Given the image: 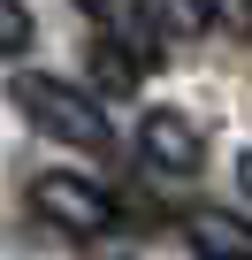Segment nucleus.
<instances>
[{"mask_svg":"<svg viewBox=\"0 0 252 260\" xmlns=\"http://www.w3.org/2000/svg\"><path fill=\"white\" fill-rule=\"evenodd\" d=\"M16 107H23V122L39 130V138H61V146H84V153H99L115 130H107V107L84 92V84H69V77H46V69H23L16 84Z\"/></svg>","mask_w":252,"mask_h":260,"instance_id":"obj_1","label":"nucleus"},{"mask_svg":"<svg viewBox=\"0 0 252 260\" xmlns=\"http://www.w3.org/2000/svg\"><path fill=\"white\" fill-rule=\"evenodd\" d=\"M31 214H39L46 230H69V237H107V230L122 222L115 191H107L99 176H77V169H46V176L31 184Z\"/></svg>","mask_w":252,"mask_h":260,"instance_id":"obj_2","label":"nucleus"},{"mask_svg":"<svg viewBox=\"0 0 252 260\" xmlns=\"http://www.w3.org/2000/svg\"><path fill=\"white\" fill-rule=\"evenodd\" d=\"M138 153H146V169H161V176H191V169L206 161V138H199L191 115L153 107V115L138 122Z\"/></svg>","mask_w":252,"mask_h":260,"instance_id":"obj_3","label":"nucleus"},{"mask_svg":"<svg viewBox=\"0 0 252 260\" xmlns=\"http://www.w3.org/2000/svg\"><path fill=\"white\" fill-rule=\"evenodd\" d=\"M184 245H191V260H252V222L229 207H191Z\"/></svg>","mask_w":252,"mask_h":260,"instance_id":"obj_4","label":"nucleus"},{"mask_svg":"<svg viewBox=\"0 0 252 260\" xmlns=\"http://www.w3.org/2000/svg\"><path fill=\"white\" fill-rule=\"evenodd\" d=\"M130 8L161 31V39H191V31H206V16H199V0H130Z\"/></svg>","mask_w":252,"mask_h":260,"instance_id":"obj_5","label":"nucleus"},{"mask_svg":"<svg viewBox=\"0 0 252 260\" xmlns=\"http://www.w3.org/2000/svg\"><path fill=\"white\" fill-rule=\"evenodd\" d=\"M31 39H39L31 8H23V0H0V61H16V54H31Z\"/></svg>","mask_w":252,"mask_h":260,"instance_id":"obj_6","label":"nucleus"},{"mask_svg":"<svg viewBox=\"0 0 252 260\" xmlns=\"http://www.w3.org/2000/svg\"><path fill=\"white\" fill-rule=\"evenodd\" d=\"M199 16H206V31L244 39V31H252V0H199Z\"/></svg>","mask_w":252,"mask_h":260,"instance_id":"obj_7","label":"nucleus"},{"mask_svg":"<svg viewBox=\"0 0 252 260\" xmlns=\"http://www.w3.org/2000/svg\"><path fill=\"white\" fill-rule=\"evenodd\" d=\"M237 184H244V191H252V153H244V161H237Z\"/></svg>","mask_w":252,"mask_h":260,"instance_id":"obj_8","label":"nucleus"}]
</instances>
